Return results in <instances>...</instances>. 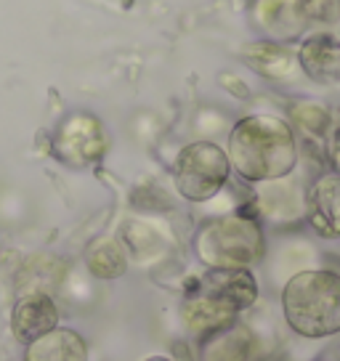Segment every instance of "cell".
<instances>
[{
	"label": "cell",
	"mask_w": 340,
	"mask_h": 361,
	"mask_svg": "<svg viewBox=\"0 0 340 361\" xmlns=\"http://www.w3.org/2000/svg\"><path fill=\"white\" fill-rule=\"evenodd\" d=\"M192 247L205 269H253L266 258V231L253 213L207 218L194 231Z\"/></svg>",
	"instance_id": "3"
},
{
	"label": "cell",
	"mask_w": 340,
	"mask_h": 361,
	"mask_svg": "<svg viewBox=\"0 0 340 361\" xmlns=\"http://www.w3.org/2000/svg\"><path fill=\"white\" fill-rule=\"evenodd\" d=\"M85 269L102 282H114L128 274V252L114 237H102L85 250Z\"/></svg>",
	"instance_id": "14"
},
{
	"label": "cell",
	"mask_w": 340,
	"mask_h": 361,
	"mask_svg": "<svg viewBox=\"0 0 340 361\" xmlns=\"http://www.w3.org/2000/svg\"><path fill=\"white\" fill-rule=\"evenodd\" d=\"M287 123L303 130L306 138H314V141H324L332 130V114L324 104L319 102H293L290 104V120Z\"/></svg>",
	"instance_id": "15"
},
{
	"label": "cell",
	"mask_w": 340,
	"mask_h": 361,
	"mask_svg": "<svg viewBox=\"0 0 340 361\" xmlns=\"http://www.w3.org/2000/svg\"><path fill=\"white\" fill-rule=\"evenodd\" d=\"M109 152V133L91 112L67 114L54 130L51 154L72 170L96 168Z\"/></svg>",
	"instance_id": "5"
},
{
	"label": "cell",
	"mask_w": 340,
	"mask_h": 361,
	"mask_svg": "<svg viewBox=\"0 0 340 361\" xmlns=\"http://www.w3.org/2000/svg\"><path fill=\"white\" fill-rule=\"evenodd\" d=\"M298 69L317 85H338L340 82V37L332 32L306 35L298 51Z\"/></svg>",
	"instance_id": "9"
},
{
	"label": "cell",
	"mask_w": 340,
	"mask_h": 361,
	"mask_svg": "<svg viewBox=\"0 0 340 361\" xmlns=\"http://www.w3.org/2000/svg\"><path fill=\"white\" fill-rule=\"evenodd\" d=\"M178 311H181V322L186 332L194 335V338H205V335H210V332H216V329L226 327V324L239 319L231 308L218 303L216 298H210V295L194 290L189 284L183 287L181 308Z\"/></svg>",
	"instance_id": "11"
},
{
	"label": "cell",
	"mask_w": 340,
	"mask_h": 361,
	"mask_svg": "<svg viewBox=\"0 0 340 361\" xmlns=\"http://www.w3.org/2000/svg\"><path fill=\"white\" fill-rule=\"evenodd\" d=\"M59 319H61V311L54 295L46 290L24 293L11 308V335L27 345L59 327Z\"/></svg>",
	"instance_id": "8"
},
{
	"label": "cell",
	"mask_w": 340,
	"mask_h": 361,
	"mask_svg": "<svg viewBox=\"0 0 340 361\" xmlns=\"http://www.w3.org/2000/svg\"><path fill=\"white\" fill-rule=\"evenodd\" d=\"M327 159L332 170L340 173V128H332L327 135Z\"/></svg>",
	"instance_id": "17"
},
{
	"label": "cell",
	"mask_w": 340,
	"mask_h": 361,
	"mask_svg": "<svg viewBox=\"0 0 340 361\" xmlns=\"http://www.w3.org/2000/svg\"><path fill=\"white\" fill-rule=\"evenodd\" d=\"M242 59L253 72H258L261 78L282 82L290 80L298 72V56L293 48L277 40H261V43H250L242 51Z\"/></svg>",
	"instance_id": "13"
},
{
	"label": "cell",
	"mask_w": 340,
	"mask_h": 361,
	"mask_svg": "<svg viewBox=\"0 0 340 361\" xmlns=\"http://www.w3.org/2000/svg\"><path fill=\"white\" fill-rule=\"evenodd\" d=\"M258 340L242 322H231L205 338H197L194 361H255Z\"/></svg>",
	"instance_id": "10"
},
{
	"label": "cell",
	"mask_w": 340,
	"mask_h": 361,
	"mask_svg": "<svg viewBox=\"0 0 340 361\" xmlns=\"http://www.w3.org/2000/svg\"><path fill=\"white\" fill-rule=\"evenodd\" d=\"M189 287L216 298L237 316L250 311L261 298L258 279L250 269H205L202 276H194Z\"/></svg>",
	"instance_id": "6"
},
{
	"label": "cell",
	"mask_w": 340,
	"mask_h": 361,
	"mask_svg": "<svg viewBox=\"0 0 340 361\" xmlns=\"http://www.w3.org/2000/svg\"><path fill=\"white\" fill-rule=\"evenodd\" d=\"M295 8L303 24L335 27L340 22V0H295Z\"/></svg>",
	"instance_id": "16"
},
{
	"label": "cell",
	"mask_w": 340,
	"mask_h": 361,
	"mask_svg": "<svg viewBox=\"0 0 340 361\" xmlns=\"http://www.w3.org/2000/svg\"><path fill=\"white\" fill-rule=\"evenodd\" d=\"M303 215L319 239H340V173L324 170L311 180L303 194Z\"/></svg>",
	"instance_id": "7"
},
{
	"label": "cell",
	"mask_w": 340,
	"mask_h": 361,
	"mask_svg": "<svg viewBox=\"0 0 340 361\" xmlns=\"http://www.w3.org/2000/svg\"><path fill=\"white\" fill-rule=\"evenodd\" d=\"M226 157L245 183L290 178L300 159L295 128L279 114H248L229 130Z\"/></svg>",
	"instance_id": "1"
},
{
	"label": "cell",
	"mask_w": 340,
	"mask_h": 361,
	"mask_svg": "<svg viewBox=\"0 0 340 361\" xmlns=\"http://www.w3.org/2000/svg\"><path fill=\"white\" fill-rule=\"evenodd\" d=\"M144 361H176V359H170V356H149Z\"/></svg>",
	"instance_id": "18"
},
{
	"label": "cell",
	"mask_w": 340,
	"mask_h": 361,
	"mask_svg": "<svg viewBox=\"0 0 340 361\" xmlns=\"http://www.w3.org/2000/svg\"><path fill=\"white\" fill-rule=\"evenodd\" d=\"M287 329L303 340H327L340 335V274L314 266L300 269L279 293Z\"/></svg>",
	"instance_id": "2"
},
{
	"label": "cell",
	"mask_w": 340,
	"mask_h": 361,
	"mask_svg": "<svg viewBox=\"0 0 340 361\" xmlns=\"http://www.w3.org/2000/svg\"><path fill=\"white\" fill-rule=\"evenodd\" d=\"M229 176H231V165H229L226 149L207 138L186 144L173 162L176 192L186 202L194 204L210 202L213 197H218L229 183Z\"/></svg>",
	"instance_id": "4"
},
{
	"label": "cell",
	"mask_w": 340,
	"mask_h": 361,
	"mask_svg": "<svg viewBox=\"0 0 340 361\" xmlns=\"http://www.w3.org/2000/svg\"><path fill=\"white\" fill-rule=\"evenodd\" d=\"M22 361H88V343L72 327H54L24 345Z\"/></svg>",
	"instance_id": "12"
},
{
	"label": "cell",
	"mask_w": 340,
	"mask_h": 361,
	"mask_svg": "<svg viewBox=\"0 0 340 361\" xmlns=\"http://www.w3.org/2000/svg\"><path fill=\"white\" fill-rule=\"evenodd\" d=\"M319 361H329V359H319Z\"/></svg>",
	"instance_id": "19"
}]
</instances>
